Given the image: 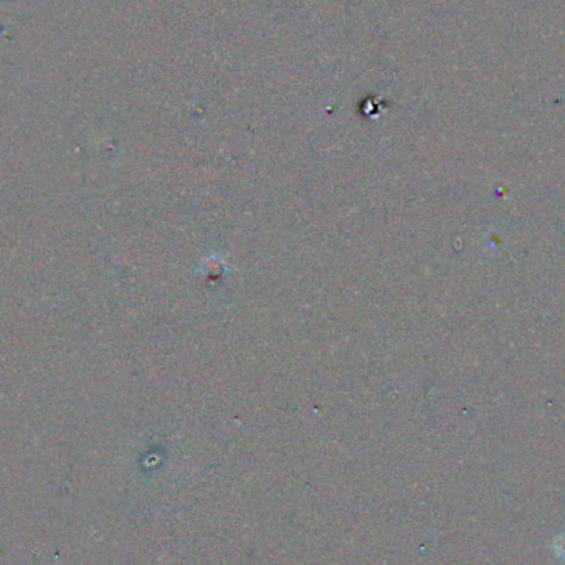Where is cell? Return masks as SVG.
<instances>
[{
	"label": "cell",
	"instance_id": "cell-1",
	"mask_svg": "<svg viewBox=\"0 0 565 565\" xmlns=\"http://www.w3.org/2000/svg\"><path fill=\"white\" fill-rule=\"evenodd\" d=\"M552 549H554V554L557 555L559 559H562L565 562V531L560 532L557 537L554 539V544H552Z\"/></svg>",
	"mask_w": 565,
	"mask_h": 565
}]
</instances>
